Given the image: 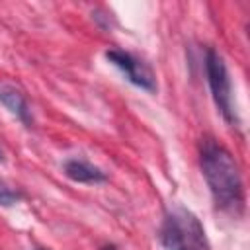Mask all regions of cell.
Returning <instances> with one entry per match:
<instances>
[{
  "label": "cell",
  "mask_w": 250,
  "mask_h": 250,
  "mask_svg": "<svg viewBox=\"0 0 250 250\" xmlns=\"http://www.w3.org/2000/svg\"><path fill=\"white\" fill-rule=\"evenodd\" d=\"M0 102H2V105L12 113V115H16L25 127H31V109H29V105H27V100H25V96L18 90V88H14V86H2L0 88Z\"/></svg>",
  "instance_id": "5"
},
{
  "label": "cell",
  "mask_w": 250,
  "mask_h": 250,
  "mask_svg": "<svg viewBox=\"0 0 250 250\" xmlns=\"http://www.w3.org/2000/svg\"><path fill=\"white\" fill-rule=\"evenodd\" d=\"M107 61L111 64H115L131 84L143 88V90H148V92H154L156 90V78L150 70L148 64H145L143 61H139L137 57H133L131 53H125V51H119V49H109L105 53Z\"/></svg>",
  "instance_id": "4"
},
{
  "label": "cell",
  "mask_w": 250,
  "mask_h": 250,
  "mask_svg": "<svg viewBox=\"0 0 250 250\" xmlns=\"http://www.w3.org/2000/svg\"><path fill=\"white\" fill-rule=\"evenodd\" d=\"M18 199H20V193L12 189L4 180H0V205L8 207V205H14Z\"/></svg>",
  "instance_id": "7"
},
{
  "label": "cell",
  "mask_w": 250,
  "mask_h": 250,
  "mask_svg": "<svg viewBox=\"0 0 250 250\" xmlns=\"http://www.w3.org/2000/svg\"><path fill=\"white\" fill-rule=\"evenodd\" d=\"M199 164L215 205L238 215L244 207V186L232 154L215 139L205 137L199 145Z\"/></svg>",
  "instance_id": "1"
},
{
  "label": "cell",
  "mask_w": 250,
  "mask_h": 250,
  "mask_svg": "<svg viewBox=\"0 0 250 250\" xmlns=\"http://www.w3.org/2000/svg\"><path fill=\"white\" fill-rule=\"evenodd\" d=\"M64 174L72 182H78V184H100V182L107 180V174L104 170H100L98 166H94L90 162L78 160V158L64 162Z\"/></svg>",
  "instance_id": "6"
},
{
  "label": "cell",
  "mask_w": 250,
  "mask_h": 250,
  "mask_svg": "<svg viewBox=\"0 0 250 250\" xmlns=\"http://www.w3.org/2000/svg\"><path fill=\"white\" fill-rule=\"evenodd\" d=\"M102 250H117V248H115V246H113V244H107V246H104V248H102Z\"/></svg>",
  "instance_id": "8"
},
{
  "label": "cell",
  "mask_w": 250,
  "mask_h": 250,
  "mask_svg": "<svg viewBox=\"0 0 250 250\" xmlns=\"http://www.w3.org/2000/svg\"><path fill=\"white\" fill-rule=\"evenodd\" d=\"M160 242L166 250H211L201 221L184 205H172L166 211Z\"/></svg>",
  "instance_id": "2"
},
{
  "label": "cell",
  "mask_w": 250,
  "mask_h": 250,
  "mask_svg": "<svg viewBox=\"0 0 250 250\" xmlns=\"http://www.w3.org/2000/svg\"><path fill=\"white\" fill-rule=\"evenodd\" d=\"M205 72H207V82L215 100V105L219 107L221 115L225 117L227 123L236 125V111L232 105V90H230V76L227 70V64L223 57L215 49H207L205 53Z\"/></svg>",
  "instance_id": "3"
},
{
  "label": "cell",
  "mask_w": 250,
  "mask_h": 250,
  "mask_svg": "<svg viewBox=\"0 0 250 250\" xmlns=\"http://www.w3.org/2000/svg\"><path fill=\"white\" fill-rule=\"evenodd\" d=\"M35 250H49V248H35Z\"/></svg>",
  "instance_id": "10"
},
{
  "label": "cell",
  "mask_w": 250,
  "mask_h": 250,
  "mask_svg": "<svg viewBox=\"0 0 250 250\" xmlns=\"http://www.w3.org/2000/svg\"><path fill=\"white\" fill-rule=\"evenodd\" d=\"M2 160H4V154H2V150H0V162H2Z\"/></svg>",
  "instance_id": "9"
}]
</instances>
